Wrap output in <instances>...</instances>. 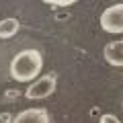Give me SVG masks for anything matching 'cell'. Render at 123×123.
<instances>
[{"label": "cell", "mask_w": 123, "mask_h": 123, "mask_svg": "<svg viewBox=\"0 0 123 123\" xmlns=\"http://www.w3.org/2000/svg\"><path fill=\"white\" fill-rule=\"evenodd\" d=\"M53 90H55V76L47 74V76H41L39 80H35L25 90V97L29 101H41V98H47L49 94H53Z\"/></svg>", "instance_id": "obj_3"}, {"label": "cell", "mask_w": 123, "mask_h": 123, "mask_svg": "<svg viewBox=\"0 0 123 123\" xmlns=\"http://www.w3.org/2000/svg\"><path fill=\"white\" fill-rule=\"evenodd\" d=\"M43 2H47V4H53V6H70L74 4V2H78V0H43Z\"/></svg>", "instance_id": "obj_7"}, {"label": "cell", "mask_w": 123, "mask_h": 123, "mask_svg": "<svg viewBox=\"0 0 123 123\" xmlns=\"http://www.w3.org/2000/svg\"><path fill=\"white\" fill-rule=\"evenodd\" d=\"M43 68V55L37 49H23L10 60V78L17 82H29L37 78Z\"/></svg>", "instance_id": "obj_1"}, {"label": "cell", "mask_w": 123, "mask_h": 123, "mask_svg": "<svg viewBox=\"0 0 123 123\" xmlns=\"http://www.w3.org/2000/svg\"><path fill=\"white\" fill-rule=\"evenodd\" d=\"M10 123H53V117L49 115L47 109L37 107V109H25V111H21L17 117H12Z\"/></svg>", "instance_id": "obj_4"}, {"label": "cell", "mask_w": 123, "mask_h": 123, "mask_svg": "<svg viewBox=\"0 0 123 123\" xmlns=\"http://www.w3.org/2000/svg\"><path fill=\"white\" fill-rule=\"evenodd\" d=\"M98 23L107 33H117L119 35L123 31V4H113L109 8H105Z\"/></svg>", "instance_id": "obj_2"}, {"label": "cell", "mask_w": 123, "mask_h": 123, "mask_svg": "<svg viewBox=\"0 0 123 123\" xmlns=\"http://www.w3.org/2000/svg\"><path fill=\"white\" fill-rule=\"evenodd\" d=\"M98 123H121V121H119V117H115V115H111V113H105V115H101Z\"/></svg>", "instance_id": "obj_8"}, {"label": "cell", "mask_w": 123, "mask_h": 123, "mask_svg": "<svg viewBox=\"0 0 123 123\" xmlns=\"http://www.w3.org/2000/svg\"><path fill=\"white\" fill-rule=\"evenodd\" d=\"M18 21L17 18H4L0 21V39H10L18 33Z\"/></svg>", "instance_id": "obj_6"}, {"label": "cell", "mask_w": 123, "mask_h": 123, "mask_svg": "<svg viewBox=\"0 0 123 123\" xmlns=\"http://www.w3.org/2000/svg\"><path fill=\"white\" fill-rule=\"evenodd\" d=\"M103 55L109 62L111 66H123V41H111L105 45L103 49Z\"/></svg>", "instance_id": "obj_5"}, {"label": "cell", "mask_w": 123, "mask_h": 123, "mask_svg": "<svg viewBox=\"0 0 123 123\" xmlns=\"http://www.w3.org/2000/svg\"><path fill=\"white\" fill-rule=\"evenodd\" d=\"M10 121H12L10 113H0V123H10Z\"/></svg>", "instance_id": "obj_9"}]
</instances>
